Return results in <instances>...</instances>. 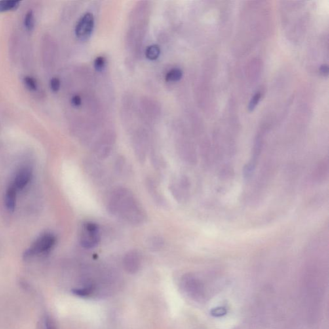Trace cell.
<instances>
[{
    "instance_id": "8",
    "label": "cell",
    "mask_w": 329,
    "mask_h": 329,
    "mask_svg": "<svg viewBox=\"0 0 329 329\" xmlns=\"http://www.w3.org/2000/svg\"><path fill=\"white\" fill-rule=\"evenodd\" d=\"M124 267L130 273H135L140 269L141 256L137 250H131L124 257Z\"/></svg>"
},
{
    "instance_id": "11",
    "label": "cell",
    "mask_w": 329,
    "mask_h": 329,
    "mask_svg": "<svg viewBox=\"0 0 329 329\" xmlns=\"http://www.w3.org/2000/svg\"><path fill=\"white\" fill-rule=\"evenodd\" d=\"M147 245L152 250H158L164 247V240L159 236H153L147 240Z\"/></svg>"
},
{
    "instance_id": "13",
    "label": "cell",
    "mask_w": 329,
    "mask_h": 329,
    "mask_svg": "<svg viewBox=\"0 0 329 329\" xmlns=\"http://www.w3.org/2000/svg\"><path fill=\"white\" fill-rule=\"evenodd\" d=\"M145 55H146L147 58L149 59V60L154 61L157 60L160 55V48L159 46L155 45L149 46L147 48Z\"/></svg>"
},
{
    "instance_id": "2",
    "label": "cell",
    "mask_w": 329,
    "mask_h": 329,
    "mask_svg": "<svg viewBox=\"0 0 329 329\" xmlns=\"http://www.w3.org/2000/svg\"><path fill=\"white\" fill-rule=\"evenodd\" d=\"M100 240L99 227L94 222H86L80 234V243L83 248L92 249L98 245Z\"/></svg>"
},
{
    "instance_id": "21",
    "label": "cell",
    "mask_w": 329,
    "mask_h": 329,
    "mask_svg": "<svg viewBox=\"0 0 329 329\" xmlns=\"http://www.w3.org/2000/svg\"><path fill=\"white\" fill-rule=\"evenodd\" d=\"M261 98V94L260 93L256 94L254 96V98H252V100L250 103V105H249V109L250 110L252 111L253 109H255V107H256V105L258 104L259 101Z\"/></svg>"
},
{
    "instance_id": "6",
    "label": "cell",
    "mask_w": 329,
    "mask_h": 329,
    "mask_svg": "<svg viewBox=\"0 0 329 329\" xmlns=\"http://www.w3.org/2000/svg\"><path fill=\"white\" fill-rule=\"evenodd\" d=\"M183 284L187 292L194 298H201L203 294V287L201 282L193 276L187 275L183 278Z\"/></svg>"
},
{
    "instance_id": "14",
    "label": "cell",
    "mask_w": 329,
    "mask_h": 329,
    "mask_svg": "<svg viewBox=\"0 0 329 329\" xmlns=\"http://www.w3.org/2000/svg\"><path fill=\"white\" fill-rule=\"evenodd\" d=\"M20 2L18 1H0V12L16 9Z\"/></svg>"
},
{
    "instance_id": "20",
    "label": "cell",
    "mask_w": 329,
    "mask_h": 329,
    "mask_svg": "<svg viewBox=\"0 0 329 329\" xmlns=\"http://www.w3.org/2000/svg\"><path fill=\"white\" fill-rule=\"evenodd\" d=\"M24 82L26 86L31 90H35L37 89V83L35 80L31 77H25L24 78Z\"/></svg>"
},
{
    "instance_id": "18",
    "label": "cell",
    "mask_w": 329,
    "mask_h": 329,
    "mask_svg": "<svg viewBox=\"0 0 329 329\" xmlns=\"http://www.w3.org/2000/svg\"><path fill=\"white\" fill-rule=\"evenodd\" d=\"M105 65V58L102 56L98 57L95 60L94 67L97 71H101L104 69Z\"/></svg>"
},
{
    "instance_id": "9",
    "label": "cell",
    "mask_w": 329,
    "mask_h": 329,
    "mask_svg": "<svg viewBox=\"0 0 329 329\" xmlns=\"http://www.w3.org/2000/svg\"><path fill=\"white\" fill-rule=\"evenodd\" d=\"M32 170L29 167H23L16 175L14 185L17 190H22L31 181L32 178Z\"/></svg>"
},
{
    "instance_id": "23",
    "label": "cell",
    "mask_w": 329,
    "mask_h": 329,
    "mask_svg": "<svg viewBox=\"0 0 329 329\" xmlns=\"http://www.w3.org/2000/svg\"><path fill=\"white\" fill-rule=\"evenodd\" d=\"M71 102H72V104L74 105V106H79L82 103L81 99L79 96H75L73 97L72 99H71Z\"/></svg>"
},
{
    "instance_id": "1",
    "label": "cell",
    "mask_w": 329,
    "mask_h": 329,
    "mask_svg": "<svg viewBox=\"0 0 329 329\" xmlns=\"http://www.w3.org/2000/svg\"><path fill=\"white\" fill-rule=\"evenodd\" d=\"M107 209L109 214L132 226L143 224L147 216L133 194L124 187L116 188L107 201Z\"/></svg>"
},
{
    "instance_id": "19",
    "label": "cell",
    "mask_w": 329,
    "mask_h": 329,
    "mask_svg": "<svg viewBox=\"0 0 329 329\" xmlns=\"http://www.w3.org/2000/svg\"><path fill=\"white\" fill-rule=\"evenodd\" d=\"M227 313V308L224 307H219L213 309L210 312L211 315L214 317H221L226 315Z\"/></svg>"
},
{
    "instance_id": "7",
    "label": "cell",
    "mask_w": 329,
    "mask_h": 329,
    "mask_svg": "<svg viewBox=\"0 0 329 329\" xmlns=\"http://www.w3.org/2000/svg\"><path fill=\"white\" fill-rule=\"evenodd\" d=\"M147 191L151 196L152 199L162 208L168 207V202L166 201L165 197L162 195L161 191H160L159 187H158L157 183L154 181L153 179L147 178L145 181Z\"/></svg>"
},
{
    "instance_id": "12",
    "label": "cell",
    "mask_w": 329,
    "mask_h": 329,
    "mask_svg": "<svg viewBox=\"0 0 329 329\" xmlns=\"http://www.w3.org/2000/svg\"><path fill=\"white\" fill-rule=\"evenodd\" d=\"M182 76L183 72L180 69L173 68L166 73L165 79L167 82H177L180 81Z\"/></svg>"
},
{
    "instance_id": "17",
    "label": "cell",
    "mask_w": 329,
    "mask_h": 329,
    "mask_svg": "<svg viewBox=\"0 0 329 329\" xmlns=\"http://www.w3.org/2000/svg\"><path fill=\"white\" fill-rule=\"evenodd\" d=\"M115 168L118 173L119 174H124L126 170L128 169L127 164H126V160L120 158L115 162Z\"/></svg>"
},
{
    "instance_id": "4",
    "label": "cell",
    "mask_w": 329,
    "mask_h": 329,
    "mask_svg": "<svg viewBox=\"0 0 329 329\" xmlns=\"http://www.w3.org/2000/svg\"><path fill=\"white\" fill-rule=\"evenodd\" d=\"M95 25L94 16L91 12L82 16L75 27V35L79 39H88L92 35Z\"/></svg>"
},
{
    "instance_id": "16",
    "label": "cell",
    "mask_w": 329,
    "mask_h": 329,
    "mask_svg": "<svg viewBox=\"0 0 329 329\" xmlns=\"http://www.w3.org/2000/svg\"><path fill=\"white\" fill-rule=\"evenodd\" d=\"M24 24L27 30H33V25H34V18H33V12L31 10L27 12L26 15H25Z\"/></svg>"
},
{
    "instance_id": "3",
    "label": "cell",
    "mask_w": 329,
    "mask_h": 329,
    "mask_svg": "<svg viewBox=\"0 0 329 329\" xmlns=\"http://www.w3.org/2000/svg\"><path fill=\"white\" fill-rule=\"evenodd\" d=\"M190 187L191 183L186 176H181L169 185V190L173 197L180 202H184L189 198Z\"/></svg>"
},
{
    "instance_id": "10",
    "label": "cell",
    "mask_w": 329,
    "mask_h": 329,
    "mask_svg": "<svg viewBox=\"0 0 329 329\" xmlns=\"http://www.w3.org/2000/svg\"><path fill=\"white\" fill-rule=\"evenodd\" d=\"M17 191L14 183L8 188L5 196V205L8 210L14 211L15 208Z\"/></svg>"
},
{
    "instance_id": "22",
    "label": "cell",
    "mask_w": 329,
    "mask_h": 329,
    "mask_svg": "<svg viewBox=\"0 0 329 329\" xmlns=\"http://www.w3.org/2000/svg\"><path fill=\"white\" fill-rule=\"evenodd\" d=\"M60 81L58 78H53L50 81V87L53 92H57L60 88Z\"/></svg>"
},
{
    "instance_id": "15",
    "label": "cell",
    "mask_w": 329,
    "mask_h": 329,
    "mask_svg": "<svg viewBox=\"0 0 329 329\" xmlns=\"http://www.w3.org/2000/svg\"><path fill=\"white\" fill-rule=\"evenodd\" d=\"M37 329H56V328L51 318L48 316H45L38 323Z\"/></svg>"
},
{
    "instance_id": "5",
    "label": "cell",
    "mask_w": 329,
    "mask_h": 329,
    "mask_svg": "<svg viewBox=\"0 0 329 329\" xmlns=\"http://www.w3.org/2000/svg\"><path fill=\"white\" fill-rule=\"evenodd\" d=\"M56 243V237L52 234H45L39 238L26 253V256L41 254L50 250Z\"/></svg>"
}]
</instances>
